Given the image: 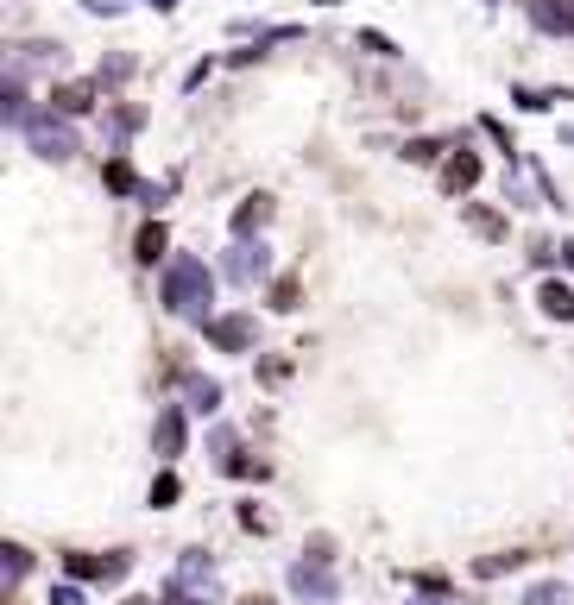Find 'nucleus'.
<instances>
[{"mask_svg":"<svg viewBox=\"0 0 574 605\" xmlns=\"http://www.w3.org/2000/svg\"><path fill=\"white\" fill-rule=\"evenodd\" d=\"M543 303H550V316H574V297L562 290V284H550V290H543Z\"/></svg>","mask_w":574,"mask_h":605,"instance_id":"obj_4","label":"nucleus"},{"mask_svg":"<svg viewBox=\"0 0 574 605\" xmlns=\"http://www.w3.org/2000/svg\"><path fill=\"white\" fill-rule=\"evenodd\" d=\"M473 177H480V158H467V151H461V158L448 164V177H442V183H448V190H467Z\"/></svg>","mask_w":574,"mask_h":605,"instance_id":"obj_2","label":"nucleus"},{"mask_svg":"<svg viewBox=\"0 0 574 605\" xmlns=\"http://www.w3.org/2000/svg\"><path fill=\"white\" fill-rule=\"evenodd\" d=\"M25 132H32V145H38V151H51V158H70V132H63V126L25 121Z\"/></svg>","mask_w":574,"mask_h":605,"instance_id":"obj_1","label":"nucleus"},{"mask_svg":"<svg viewBox=\"0 0 574 605\" xmlns=\"http://www.w3.org/2000/svg\"><path fill=\"white\" fill-rule=\"evenodd\" d=\"M89 102H95V89H89V83H70V89H57V108H70V114H83Z\"/></svg>","mask_w":574,"mask_h":605,"instance_id":"obj_3","label":"nucleus"},{"mask_svg":"<svg viewBox=\"0 0 574 605\" xmlns=\"http://www.w3.org/2000/svg\"><path fill=\"white\" fill-rule=\"evenodd\" d=\"M164 252V228H145L140 234V259H158Z\"/></svg>","mask_w":574,"mask_h":605,"instance_id":"obj_5","label":"nucleus"}]
</instances>
